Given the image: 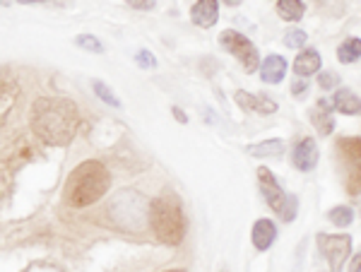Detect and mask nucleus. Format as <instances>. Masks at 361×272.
I'll return each mask as SVG.
<instances>
[{
  "label": "nucleus",
  "mask_w": 361,
  "mask_h": 272,
  "mask_svg": "<svg viewBox=\"0 0 361 272\" xmlns=\"http://www.w3.org/2000/svg\"><path fill=\"white\" fill-rule=\"evenodd\" d=\"M32 125L46 144H68L78 125V106L68 99H39L32 111Z\"/></svg>",
  "instance_id": "nucleus-1"
},
{
  "label": "nucleus",
  "mask_w": 361,
  "mask_h": 272,
  "mask_svg": "<svg viewBox=\"0 0 361 272\" xmlns=\"http://www.w3.org/2000/svg\"><path fill=\"white\" fill-rule=\"evenodd\" d=\"M109 186H111V173L102 161H82L80 166H75L73 173L68 176L66 183V200L73 207H87L94 205L97 200H102L106 195Z\"/></svg>",
  "instance_id": "nucleus-2"
},
{
  "label": "nucleus",
  "mask_w": 361,
  "mask_h": 272,
  "mask_svg": "<svg viewBox=\"0 0 361 272\" xmlns=\"http://www.w3.org/2000/svg\"><path fill=\"white\" fill-rule=\"evenodd\" d=\"M149 224L154 236L166 246H178L185 236L183 205L173 193H161L149 205Z\"/></svg>",
  "instance_id": "nucleus-3"
},
{
  "label": "nucleus",
  "mask_w": 361,
  "mask_h": 272,
  "mask_svg": "<svg viewBox=\"0 0 361 272\" xmlns=\"http://www.w3.org/2000/svg\"><path fill=\"white\" fill-rule=\"evenodd\" d=\"M258 181H260V190H263V198L267 205H270L284 222H292L296 217V210H299V202H296L294 195L279 186L277 178L272 176V171L265 169V166L258 169Z\"/></svg>",
  "instance_id": "nucleus-4"
},
{
  "label": "nucleus",
  "mask_w": 361,
  "mask_h": 272,
  "mask_svg": "<svg viewBox=\"0 0 361 272\" xmlns=\"http://www.w3.org/2000/svg\"><path fill=\"white\" fill-rule=\"evenodd\" d=\"M219 46H222L224 51H229V54L241 63L246 73L258 70V66H260L258 49H255L253 42L243 37L241 32H236V29H224V32L219 34Z\"/></svg>",
  "instance_id": "nucleus-5"
},
{
  "label": "nucleus",
  "mask_w": 361,
  "mask_h": 272,
  "mask_svg": "<svg viewBox=\"0 0 361 272\" xmlns=\"http://www.w3.org/2000/svg\"><path fill=\"white\" fill-rule=\"evenodd\" d=\"M335 147L347 169L345 186L349 190V195H359L361 193V137H340Z\"/></svg>",
  "instance_id": "nucleus-6"
},
{
  "label": "nucleus",
  "mask_w": 361,
  "mask_h": 272,
  "mask_svg": "<svg viewBox=\"0 0 361 272\" xmlns=\"http://www.w3.org/2000/svg\"><path fill=\"white\" fill-rule=\"evenodd\" d=\"M316 244L323 253V258L328 260L330 272H342V265L349 258V251H352V239L347 234H318Z\"/></svg>",
  "instance_id": "nucleus-7"
},
{
  "label": "nucleus",
  "mask_w": 361,
  "mask_h": 272,
  "mask_svg": "<svg viewBox=\"0 0 361 272\" xmlns=\"http://www.w3.org/2000/svg\"><path fill=\"white\" fill-rule=\"evenodd\" d=\"M318 144L313 137H304V140L296 142L294 152H292V161L299 171H313L318 164Z\"/></svg>",
  "instance_id": "nucleus-8"
},
{
  "label": "nucleus",
  "mask_w": 361,
  "mask_h": 272,
  "mask_svg": "<svg viewBox=\"0 0 361 272\" xmlns=\"http://www.w3.org/2000/svg\"><path fill=\"white\" fill-rule=\"evenodd\" d=\"M190 20H193V25L202 29L214 27L219 20V3L217 0H197L193 10H190Z\"/></svg>",
  "instance_id": "nucleus-9"
},
{
  "label": "nucleus",
  "mask_w": 361,
  "mask_h": 272,
  "mask_svg": "<svg viewBox=\"0 0 361 272\" xmlns=\"http://www.w3.org/2000/svg\"><path fill=\"white\" fill-rule=\"evenodd\" d=\"M236 101H238V106H241V109H246V111H255L260 116H267V113L277 111V104L272 99H267V97H258V94H250V92H243V89L236 92Z\"/></svg>",
  "instance_id": "nucleus-10"
},
{
  "label": "nucleus",
  "mask_w": 361,
  "mask_h": 272,
  "mask_svg": "<svg viewBox=\"0 0 361 272\" xmlns=\"http://www.w3.org/2000/svg\"><path fill=\"white\" fill-rule=\"evenodd\" d=\"M333 104L330 101H325V99H320L316 106L311 109V123L316 125V130L320 132V135H330V132L335 130V118L333 116Z\"/></svg>",
  "instance_id": "nucleus-11"
},
{
  "label": "nucleus",
  "mask_w": 361,
  "mask_h": 272,
  "mask_svg": "<svg viewBox=\"0 0 361 272\" xmlns=\"http://www.w3.org/2000/svg\"><path fill=\"white\" fill-rule=\"evenodd\" d=\"M250 239H253V246L258 251H267L277 239V227L272 219H258L253 224V231H250Z\"/></svg>",
  "instance_id": "nucleus-12"
},
{
  "label": "nucleus",
  "mask_w": 361,
  "mask_h": 272,
  "mask_svg": "<svg viewBox=\"0 0 361 272\" xmlns=\"http://www.w3.org/2000/svg\"><path fill=\"white\" fill-rule=\"evenodd\" d=\"M260 75H263V80L267 85L282 82L284 75H287V61L277 54H270L263 63H260Z\"/></svg>",
  "instance_id": "nucleus-13"
},
{
  "label": "nucleus",
  "mask_w": 361,
  "mask_h": 272,
  "mask_svg": "<svg viewBox=\"0 0 361 272\" xmlns=\"http://www.w3.org/2000/svg\"><path fill=\"white\" fill-rule=\"evenodd\" d=\"M333 106L337 109V111L347 113V116H357L361 113V99L357 94H354L349 87H342V89L335 92L333 97Z\"/></svg>",
  "instance_id": "nucleus-14"
},
{
  "label": "nucleus",
  "mask_w": 361,
  "mask_h": 272,
  "mask_svg": "<svg viewBox=\"0 0 361 272\" xmlns=\"http://www.w3.org/2000/svg\"><path fill=\"white\" fill-rule=\"evenodd\" d=\"M318 70H320V54L318 51L308 49V51H301V54L296 56L294 73L299 75V78H308V75H313Z\"/></svg>",
  "instance_id": "nucleus-15"
},
{
  "label": "nucleus",
  "mask_w": 361,
  "mask_h": 272,
  "mask_svg": "<svg viewBox=\"0 0 361 272\" xmlns=\"http://www.w3.org/2000/svg\"><path fill=\"white\" fill-rule=\"evenodd\" d=\"M306 13V5L301 0H277V15L284 22H299Z\"/></svg>",
  "instance_id": "nucleus-16"
},
{
  "label": "nucleus",
  "mask_w": 361,
  "mask_h": 272,
  "mask_svg": "<svg viewBox=\"0 0 361 272\" xmlns=\"http://www.w3.org/2000/svg\"><path fill=\"white\" fill-rule=\"evenodd\" d=\"M246 152L250 157H279V154H284V142L282 140H265L258 144H248Z\"/></svg>",
  "instance_id": "nucleus-17"
},
{
  "label": "nucleus",
  "mask_w": 361,
  "mask_h": 272,
  "mask_svg": "<svg viewBox=\"0 0 361 272\" xmlns=\"http://www.w3.org/2000/svg\"><path fill=\"white\" fill-rule=\"evenodd\" d=\"M337 58H340L342 63H354L361 58V39L357 37H349L345 39V42L340 44V49H337Z\"/></svg>",
  "instance_id": "nucleus-18"
},
{
  "label": "nucleus",
  "mask_w": 361,
  "mask_h": 272,
  "mask_svg": "<svg viewBox=\"0 0 361 272\" xmlns=\"http://www.w3.org/2000/svg\"><path fill=\"white\" fill-rule=\"evenodd\" d=\"M328 219L335 224V227H349V224L354 222V212H352V207H347V205H340V207H333V210L328 212Z\"/></svg>",
  "instance_id": "nucleus-19"
},
{
  "label": "nucleus",
  "mask_w": 361,
  "mask_h": 272,
  "mask_svg": "<svg viewBox=\"0 0 361 272\" xmlns=\"http://www.w3.org/2000/svg\"><path fill=\"white\" fill-rule=\"evenodd\" d=\"M92 87H94L97 97H99V99H102L104 104H109V106H114V109H118V106H121V101L116 99V94H114L111 89H109L106 85L102 82V80H94V82H92Z\"/></svg>",
  "instance_id": "nucleus-20"
},
{
  "label": "nucleus",
  "mask_w": 361,
  "mask_h": 272,
  "mask_svg": "<svg viewBox=\"0 0 361 272\" xmlns=\"http://www.w3.org/2000/svg\"><path fill=\"white\" fill-rule=\"evenodd\" d=\"M75 44H78L80 49L90 51V54H104L102 42H99L97 37H92V34H80V37H75Z\"/></svg>",
  "instance_id": "nucleus-21"
},
{
  "label": "nucleus",
  "mask_w": 361,
  "mask_h": 272,
  "mask_svg": "<svg viewBox=\"0 0 361 272\" xmlns=\"http://www.w3.org/2000/svg\"><path fill=\"white\" fill-rule=\"evenodd\" d=\"M304 44H306L304 29H292V32L284 34V46H289V49H304Z\"/></svg>",
  "instance_id": "nucleus-22"
},
{
  "label": "nucleus",
  "mask_w": 361,
  "mask_h": 272,
  "mask_svg": "<svg viewBox=\"0 0 361 272\" xmlns=\"http://www.w3.org/2000/svg\"><path fill=\"white\" fill-rule=\"evenodd\" d=\"M135 63H137L140 68H145V70H149V68H157V58H154V54H149V51H137Z\"/></svg>",
  "instance_id": "nucleus-23"
},
{
  "label": "nucleus",
  "mask_w": 361,
  "mask_h": 272,
  "mask_svg": "<svg viewBox=\"0 0 361 272\" xmlns=\"http://www.w3.org/2000/svg\"><path fill=\"white\" fill-rule=\"evenodd\" d=\"M318 85H320V89H335V87H337V75L330 73V70L320 73Z\"/></svg>",
  "instance_id": "nucleus-24"
},
{
  "label": "nucleus",
  "mask_w": 361,
  "mask_h": 272,
  "mask_svg": "<svg viewBox=\"0 0 361 272\" xmlns=\"http://www.w3.org/2000/svg\"><path fill=\"white\" fill-rule=\"evenodd\" d=\"M304 92H308V80L306 78H299V75H296V80L292 82V94L301 97Z\"/></svg>",
  "instance_id": "nucleus-25"
},
{
  "label": "nucleus",
  "mask_w": 361,
  "mask_h": 272,
  "mask_svg": "<svg viewBox=\"0 0 361 272\" xmlns=\"http://www.w3.org/2000/svg\"><path fill=\"white\" fill-rule=\"evenodd\" d=\"M126 3L135 10H152L154 8V0H126Z\"/></svg>",
  "instance_id": "nucleus-26"
},
{
  "label": "nucleus",
  "mask_w": 361,
  "mask_h": 272,
  "mask_svg": "<svg viewBox=\"0 0 361 272\" xmlns=\"http://www.w3.org/2000/svg\"><path fill=\"white\" fill-rule=\"evenodd\" d=\"M349 272H361V253H357L352 260V265H349Z\"/></svg>",
  "instance_id": "nucleus-27"
},
{
  "label": "nucleus",
  "mask_w": 361,
  "mask_h": 272,
  "mask_svg": "<svg viewBox=\"0 0 361 272\" xmlns=\"http://www.w3.org/2000/svg\"><path fill=\"white\" fill-rule=\"evenodd\" d=\"M173 113H176V118L180 120V123H185V120H188V118H185V116H183V111H180V109H178V106H173Z\"/></svg>",
  "instance_id": "nucleus-28"
},
{
  "label": "nucleus",
  "mask_w": 361,
  "mask_h": 272,
  "mask_svg": "<svg viewBox=\"0 0 361 272\" xmlns=\"http://www.w3.org/2000/svg\"><path fill=\"white\" fill-rule=\"evenodd\" d=\"M17 3H25V5H29V3H49V0H17Z\"/></svg>",
  "instance_id": "nucleus-29"
},
{
  "label": "nucleus",
  "mask_w": 361,
  "mask_h": 272,
  "mask_svg": "<svg viewBox=\"0 0 361 272\" xmlns=\"http://www.w3.org/2000/svg\"><path fill=\"white\" fill-rule=\"evenodd\" d=\"M224 3H229V5H238L241 0H224Z\"/></svg>",
  "instance_id": "nucleus-30"
},
{
  "label": "nucleus",
  "mask_w": 361,
  "mask_h": 272,
  "mask_svg": "<svg viewBox=\"0 0 361 272\" xmlns=\"http://www.w3.org/2000/svg\"><path fill=\"white\" fill-rule=\"evenodd\" d=\"M0 3H3V5H10V3H15V0H0Z\"/></svg>",
  "instance_id": "nucleus-31"
},
{
  "label": "nucleus",
  "mask_w": 361,
  "mask_h": 272,
  "mask_svg": "<svg viewBox=\"0 0 361 272\" xmlns=\"http://www.w3.org/2000/svg\"><path fill=\"white\" fill-rule=\"evenodd\" d=\"M166 272H185V270H166Z\"/></svg>",
  "instance_id": "nucleus-32"
}]
</instances>
